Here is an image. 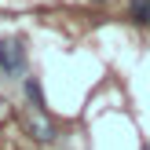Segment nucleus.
I'll list each match as a JSON object with an SVG mask.
<instances>
[{
  "label": "nucleus",
  "instance_id": "3",
  "mask_svg": "<svg viewBox=\"0 0 150 150\" xmlns=\"http://www.w3.org/2000/svg\"><path fill=\"white\" fill-rule=\"evenodd\" d=\"M132 22H139V26L150 22V0H132Z\"/></svg>",
  "mask_w": 150,
  "mask_h": 150
},
{
  "label": "nucleus",
  "instance_id": "1",
  "mask_svg": "<svg viewBox=\"0 0 150 150\" xmlns=\"http://www.w3.org/2000/svg\"><path fill=\"white\" fill-rule=\"evenodd\" d=\"M26 66V51H22V40H0V70L4 73H22Z\"/></svg>",
  "mask_w": 150,
  "mask_h": 150
},
{
  "label": "nucleus",
  "instance_id": "2",
  "mask_svg": "<svg viewBox=\"0 0 150 150\" xmlns=\"http://www.w3.org/2000/svg\"><path fill=\"white\" fill-rule=\"evenodd\" d=\"M26 132L37 139V143H51V139H55V125L44 117V110H33V114L26 117Z\"/></svg>",
  "mask_w": 150,
  "mask_h": 150
},
{
  "label": "nucleus",
  "instance_id": "6",
  "mask_svg": "<svg viewBox=\"0 0 150 150\" xmlns=\"http://www.w3.org/2000/svg\"><path fill=\"white\" fill-rule=\"evenodd\" d=\"M0 73H4V70H0Z\"/></svg>",
  "mask_w": 150,
  "mask_h": 150
},
{
  "label": "nucleus",
  "instance_id": "4",
  "mask_svg": "<svg viewBox=\"0 0 150 150\" xmlns=\"http://www.w3.org/2000/svg\"><path fill=\"white\" fill-rule=\"evenodd\" d=\"M26 99L33 103V110H44V99H40V84H37L33 77L26 81Z\"/></svg>",
  "mask_w": 150,
  "mask_h": 150
},
{
  "label": "nucleus",
  "instance_id": "5",
  "mask_svg": "<svg viewBox=\"0 0 150 150\" xmlns=\"http://www.w3.org/2000/svg\"><path fill=\"white\" fill-rule=\"evenodd\" d=\"M95 4H106V0H95Z\"/></svg>",
  "mask_w": 150,
  "mask_h": 150
}]
</instances>
